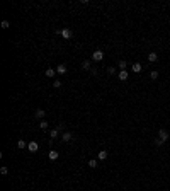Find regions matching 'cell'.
Instances as JSON below:
<instances>
[{"label":"cell","mask_w":170,"mask_h":191,"mask_svg":"<svg viewBox=\"0 0 170 191\" xmlns=\"http://www.w3.org/2000/svg\"><path fill=\"white\" fill-rule=\"evenodd\" d=\"M167 140H169V133H167L165 130H160V132H158V138L155 140V143H157V145H162V143H165Z\"/></svg>","instance_id":"cell-1"},{"label":"cell","mask_w":170,"mask_h":191,"mask_svg":"<svg viewBox=\"0 0 170 191\" xmlns=\"http://www.w3.org/2000/svg\"><path fill=\"white\" fill-rule=\"evenodd\" d=\"M150 77L153 78V80H157V78H158V72H157V70H153V72L150 74Z\"/></svg>","instance_id":"cell-19"},{"label":"cell","mask_w":170,"mask_h":191,"mask_svg":"<svg viewBox=\"0 0 170 191\" xmlns=\"http://www.w3.org/2000/svg\"><path fill=\"white\" fill-rule=\"evenodd\" d=\"M148 60H150L151 63H155V62L158 60V56H157V53H150V55H148Z\"/></svg>","instance_id":"cell-14"},{"label":"cell","mask_w":170,"mask_h":191,"mask_svg":"<svg viewBox=\"0 0 170 191\" xmlns=\"http://www.w3.org/2000/svg\"><path fill=\"white\" fill-rule=\"evenodd\" d=\"M82 68L90 72V70H92V68H90V62H88V60H84V62H82Z\"/></svg>","instance_id":"cell-11"},{"label":"cell","mask_w":170,"mask_h":191,"mask_svg":"<svg viewBox=\"0 0 170 191\" xmlns=\"http://www.w3.org/2000/svg\"><path fill=\"white\" fill-rule=\"evenodd\" d=\"M97 166H99V159H90V160H88V167L95 169Z\"/></svg>","instance_id":"cell-10"},{"label":"cell","mask_w":170,"mask_h":191,"mask_svg":"<svg viewBox=\"0 0 170 191\" xmlns=\"http://www.w3.org/2000/svg\"><path fill=\"white\" fill-rule=\"evenodd\" d=\"M17 147H19V148H27V143L24 142V140H19V142H17Z\"/></svg>","instance_id":"cell-18"},{"label":"cell","mask_w":170,"mask_h":191,"mask_svg":"<svg viewBox=\"0 0 170 191\" xmlns=\"http://www.w3.org/2000/svg\"><path fill=\"white\" fill-rule=\"evenodd\" d=\"M102 58H104V51L102 50H95L92 53V60L94 62H102Z\"/></svg>","instance_id":"cell-3"},{"label":"cell","mask_w":170,"mask_h":191,"mask_svg":"<svg viewBox=\"0 0 170 191\" xmlns=\"http://www.w3.org/2000/svg\"><path fill=\"white\" fill-rule=\"evenodd\" d=\"M0 174H3V176L9 174V169H7V167H2V169H0Z\"/></svg>","instance_id":"cell-23"},{"label":"cell","mask_w":170,"mask_h":191,"mask_svg":"<svg viewBox=\"0 0 170 191\" xmlns=\"http://www.w3.org/2000/svg\"><path fill=\"white\" fill-rule=\"evenodd\" d=\"M97 159H99V160H105V159H107V152H105V150H100L99 155H97Z\"/></svg>","instance_id":"cell-12"},{"label":"cell","mask_w":170,"mask_h":191,"mask_svg":"<svg viewBox=\"0 0 170 191\" xmlns=\"http://www.w3.org/2000/svg\"><path fill=\"white\" fill-rule=\"evenodd\" d=\"M48 157H49V160H56L58 157H60V154H58L56 150H49V154H48Z\"/></svg>","instance_id":"cell-6"},{"label":"cell","mask_w":170,"mask_h":191,"mask_svg":"<svg viewBox=\"0 0 170 191\" xmlns=\"http://www.w3.org/2000/svg\"><path fill=\"white\" fill-rule=\"evenodd\" d=\"M53 87H61V80H60V78H56V80H55V82H53Z\"/></svg>","instance_id":"cell-21"},{"label":"cell","mask_w":170,"mask_h":191,"mask_svg":"<svg viewBox=\"0 0 170 191\" xmlns=\"http://www.w3.org/2000/svg\"><path fill=\"white\" fill-rule=\"evenodd\" d=\"M128 77H129V75H128L126 70H119V80H123V82H124V80H128Z\"/></svg>","instance_id":"cell-7"},{"label":"cell","mask_w":170,"mask_h":191,"mask_svg":"<svg viewBox=\"0 0 170 191\" xmlns=\"http://www.w3.org/2000/svg\"><path fill=\"white\" fill-rule=\"evenodd\" d=\"M27 150H29V152H32V154L38 152V150H39L38 142H29V143H27Z\"/></svg>","instance_id":"cell-4"},{"label":"cell","mask_w":170,"mask_h":191,"mask_svg":"<svg viewBox=\"0 0 170 191\" xmlns=\"http://www.w3.org/2000/svg\"><path fill=\"white\" fill-rule=\"evenodd\" d=\"M55 75H56V70H53V68H48V70H46V77L53 78Z\"/></svg>","instance_id":"cell-13"},{"label":"cell","mask_w":170,"mask_h":191,"mask_svg":"<svg viewBox=\"0 0 170 191\" xmlns=\"http://www.w3.org/2000/svg\"><path fill=\"white\" fill-rule=\"evenodd\" d=\"M49 136H51V140H55V138L58 136V130H56V128H53V130H51V133H49Z\"/></svg>","instance_id":"cell-17"},{"label":"cell","mask_w":170,"mask_h":191,"mask_svg":"<svg viewBox=\"0 0 170 191\" xmlns=\"http://www.w3.org/2000/svg\"><path fill=\"white\" fill-rule=\"evenodd\" d=\"M107 72H109V74L112 75V74H116V68H114V67H111V68H107Z\"/></svg>","instance_id":"cell-24"},{"label":"cell","mask_w":170,"mask_h":191,"mask_svg":"<svg viewBox=\"0 0 170 191\" xmlns=\"http://www.w3.org/2000/svg\"><path fill=\"white\" fill-rule=\"evenodd\" d=\"M56 74H60V75H63V74H66V67L61 63V65H58L56 67Z\"/></svg>","instance_id":"cell-8"},{"label":"cell","mask_w":170,"mask_h":191,"mask_svg":"<svg viewBox=\"0 0 170 191\" xmlns=\"http://www.w3.org/2000/svg\"><path fill=\"white\" fill-rule=\"evenodd\" d=\"M126 65H128V63H126L124 60H121V62H119V70H124V68H126Z\"/></svg>","instance_id":"cell-20"},{"label":"cell","mask_w":170,"mask_h":191,"mask_svg":"<svg viewBox=\"0 0 170 191\" xmlns=\"http://www.w3.org/2000/svg\"><path fill=\"white\" fill-rule=\"evenodd\" d=\"M44 114H46V113H44V109H38V111L34 113V116H36L38 120H43V118H44Z\"/></svg>","instance_id":"cell-9"},{"label":"cell","mask_w":170,"mask_h":191,"mask_svg":"<svg viewBox=\"0 0 170 191\" xmlns=\"http://www.w3.org/2000/svg\"><path fill=\"white\" fill-rule=\"evenodd\" d=\"M56 130H58V132H61V130H63V124L58 123V124H56Z\"/></svg>","instance_id":"cell-25"},{"label":"cell","mask_w":170,"mask_h":191,"mask_svg":"<svg viewBox=\"0 0 170 191\" xmlns=\"http://www.w3.org/2000/svg\"><path fill=\"white\" fill-rule=\"evenodd\" d=\"M58 34H60L61 38H65V39H70L72 36H73V32H72V29H68V28L61 29V31H58Z\"/></svg>","instance_id":"cell-2"},{"label":"cell","mask_w":170,"mask_h":191,"mask_svg":"<svg viewBox=\"0 0 170 191\" xmlns=\"http://www.w3.org/2000/svg\"><path fill=\"white\" fill-rule=\"evenodd\" d=\"M133 72H134V74H140V72H141V65H140V63H134V65H133Z\"/></svg>","instance_id":"cell-15"},{"label":"cell","mask_w":170,"mask_h":191,"mask_svg":"<svg viewBox=\"0 0 170 191\" xmlns=\"http://www.w3.org/2000/svg\"><path fill=\"white\" fill-rule=\"evenodd\" d=\"M72 138H73V135L70 133V132H63V133H61V140H63V142H70Z\"/></svg>","instance_id":"cell-5"},{"label":"cell","mask_w":170,"mask_h":191,"mask_svg":"<svg viewBox=\"0 0 170 191\" xmlns=\"http://www.w3.org/2000/svg\"><path fill=\"white\" fill-rule=\"evenodd\" d=\"M39 126H41V130H48V126H49V124H48V121H46V120H41Z\"/></svg>","instance_id":"cell-16"},{"label":"cell","mask_w":170,"mask_h":191,"mask_svg":"<svg viewBox=\"0 0 170 191\" xmlns=\"http://www.w3.org/2000/svg\"><path fill=\"white\" fill-rule=\"evenodd\" d=\"M9 20H2V29H9Z\"/></svg>","instance_id":"cell-22"}]
</instances>
